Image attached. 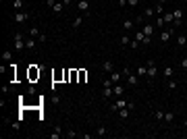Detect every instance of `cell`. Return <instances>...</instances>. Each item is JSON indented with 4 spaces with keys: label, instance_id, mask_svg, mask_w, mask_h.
<instances>
[{
    "label": "cell",
    "instance_id": "cell-17",
    "mask_svg": "<svg viewBox=\"0 0 187 139\" xmlns=\"http://www.w3.org/2000/svg\"><path fill=\"white\" fill-rule=\"evenodd\" d=\"M185 44H187V35L179 33V35H177V46H179V48H183Z\"/></svg>",
    "mask_w": 187,
    "mask_h": 139
},
{
    "label": "cell",
    "instance_id": "cell-10",
    "mask_svg": "<svg viewBox=\"0 0 187 139\" xmlns=\"http://www.w3.org/2000/svg\"><path fill=\"white\" fill-rule=\"evenodd\" d=\"M150 17H156L154 6H145V8H143V19H150Z\"/></svg>",
    "mask_w": 187,
    "mask_h": 139
},
{
    "label": "cell",
    "instance_id": "cell-46",
    "mask_svg": "<svg viewBox=\"0 0 187 139\" xmlns=\"http://www.w3.org/2000/svg\"><path fill=\"white\" fill-rule=\"evenodd\" d=\"M183 125H185V129H187V118H185V123H183Z\"/></svg>",
    "mask_w": 187,
    "mask_h": 139
},
{
    "label": "cell",
    "instance_id": "cell-15",
    "mask_svg": "<svg viewBox=\"0 0 187 139\" xmlns=\"http://www.w3.org/2000/svg\"><path fill=\"white\" fill-rule=\"evenodd\" d=\"M162 19H164V23H166V25H173V23H175L173 13H164V15H162Z\"/></svg>",
    "mask_w": 187,
    "mask_h": 139
},
{
    "label": "cell",
    "instance_id": "cell-31",
    "mask_svg": "<svg viewBox=\"0 0 187 139\" xmlns=\"http://www.w3.org/2000/svg\"><path fill=\"white\" fill-rule=\"evenodd\" d=\"M27 35H29V38H38V35H40V31H38V27H31V29L27 31Z\"/></svg>",
    "mask_w": 187,
    "mask_h": 139
},
{
    "label": "cell",
    "instance_id": "cell-27",
    "mask_svg": "<svg viewBox=\"0 0 187 139\" xmlns=\"http://www.w3.org/2000/svg\"><path fill=\"white\" fill-rule=\"evenodd\" d=\"M129 44H131L129 35H127V33H123V35H121V46H129Z\"/></svg>",
    "mask_w": 187,
    "mask_h": 139
},
{
    "label": "cell",
    "instance_id": "cell-39",
    "mask_svg": "<svg viewBox=\"0 0 187 139\" xmlns=\"http://www.w3.org/2000/svg\"><path fill=\"white\" fill-rule=\"evenodd\" d=\"M46 40H48V38H46V35H44V33H40V35H38V42H40V44H44Z\"/></svg>",
    "mask_w": 187,
    "mask_h": 139
},
{
    "label": "cell",
    "instance_id": "cell-4",
    "mask_svg": "<svg viewBox=\"0 0 187 139\" xmlns=\"http://www.w3.org/2000/svg\"><path fill=\"white\" fill-rule=\"evenodd\" d=\"M127 104H129V102H127V100H123V95H121L119 100H114V102L110 104V110H121V108H127Z\"/></svg>",
    "mask_w": 187,
    "mask_h": 139
},
{
    "label": "cell",
    "instance_id": "cell-19",
    "mask_svg": "<svg viewBox=\"0 0 187 139\" xmlns=\"http://www.w3.org/2000/svg\"><path fill=\"white\" fill-rule=\"evenodd\" d=\"M60 133H62V129H60V125H56V127H54V131L50 133V137H52V139H58V137H60Z\"/></svg>",
    "mask_w": 187,
    "mask_h": 139
},
{
    "label": "cell",
    "instance_id": "cell-22",
    "mask_svg": "<svg viewBox=\"0 0 187 139\" xmlns=\"http://www.w3.org/2000/svg\"><path fill=\"white\" fill-rule=\"evenodd\" d=\"M106 133H108V131H106V127H102V125H98V127H96V135H98V137H104Z\"/></svg>",
    "mask_w": 187,
    "mask_h": 139
},
{
    "label": "cell",
    "instance_id": "cell-38",
    "mask_svg": "<svg viewBox=\"0 0 187 139\" xmlns=\"http://www.w3.org/2000/svg\"><path fill=\"white\" fill-rule=\"evenodd\" d=\"M10 129H13V131H19V129H21V123H13Z\"/></svg>",
    "mask_w": 187,
    "mask_h": 139
},
{
    "label": "cell",
    "instance_id": "cell-16",
    "mask_svg": "<svg viewBox=\"0 0 187 139\" xmlns=\"http://www.w3.org/2000/svg\"><path fill=\"white\" fill-rule=\"evenodd\" d=\"M112 92H114V95L121 98V95H125V87L123 85H112Z\"/></svg>",
    "mask_w": 187,
    "mask_h": 139
},
{
    "label": "cell",
    "instance_id": "cell-32",
    "mask_svg": "<svg viewBox=\"0 0 187 139\" xmlns=\"http://www.w3.org/2000/svg\"><path fill=\"white\" fill-rule=\"evenodd\" d=\"M164 121L166 123H173L175 121V112H164Z\"/></svg>",
    "mask_w": 187,
    "mask_h": 139
},
{
    "label": "cell",
    "instance_id": "cell-5",
    "mask_svg": "<svg viewBox=\"0 0 187 139\" xmlns=\"http://www.w3.org/2000/svg\"><path fill=\"white\" fill-rule=\"evenodd\" d=\"M141 31H143V35H145V38H152V33H154V23H143Z\"/></svg>",
    "mask_w": 187,
    "mask_h": 139
},
{
    "label": "cell",
    "instance_id": "cell-26",
    "mask_svg": "<svg viewBox=\"0 0 187 139\" xmlns=\"http://www.w3.org/2000/svg\"><path fill=\"white\" fill-rule=\"evenodd\" d=\"M154 25H156V27H160V29H162V27H164V25H166V23H164V19H162V17H156V19H154Z\"/></svg>",
    "mask_w": 187,
    "mask_h": 139
},
{
    "label": "cell",
    "instance_id": "cell-6",
    "mask_svg": "<svg viewBox=\"0 0 187 139\" xmlns=\"http://www.w3.org/2000/svg\"><path fill=\"white\" fill-rule=\"evenodd\" d=\"M65 8H67V6H65V4L58 0V2L52 6V13H54V15H62V13H65Z\"/></svg>",
    "mask_w": 187,
    "mask_h": 139
},
{
    "label": "cell",
    "instance_id": "cell-37",
    "mask_svg": "<svg viewBox=\"0 0 187 139\" xmlns=\"http://www.w3.org/2000/svg\"><path fill=\"white\" fill-rule=\"evenodd\" d=\"M127 4H129V6H131V8H135V6H137V4H140V0H127Z\"/></svg>",
    "mask_w": 187,
    "mask_h": 139
},
{
    "label": "cell",
    "instance_id": "cell-18",
    "mask_svg": "<svg viewBox=\"0 0 187 139\" xmlns=\"http://www.w3.org/2000/svg\"><path fill=\"white\" fill-rule=\"evenodd\" d=\"M2 60H4V62H10V60H13V50H4V52H2Z\"/></svg>",
    "mask_w": 187,
    "mask_h": 139
},
{
    "label": "cell",
    "instance_id": "cell-30",
    "mask_svg": "<svg viewBox=\"0 0 187 139\" xmlns=\"http://www.w3.org/2000/svg\"><path fill=\"white\" fill-rule=\"evenodd\" d=\"M148 75V67H137V77H145Z\"/></svg>",
    "mask_w": 187,
    "mask_h": 139
},
{
    "label": "cell",
    "instance_id": "cell-33",
    "mask_svg": "<svg viewBox=\"0 0 187 139\" xmlns=\"http://www.w3.org/2000/svg\"><path fill=\"white\" fill-rule=\"evenodd\" d=\"M135 40H137L140 44H143V40H145V35H143V31H137V33H135Z\"/></svg>",
    "mask_w": 187,
    "mask_h": 139
},
{
    "label": "cell",
    "instance_id": "cell-21",
    "mask_svg": "<svg viewBox=\"0 0 187 139\" xmlns=\"http://www.w3.org/2000/svg\"><path fill=\"white\" fill-rule=\"evenodd\" d=\"M102 95H104L106 100H110V98L114 95V92H112V87H104V89H102Z\"/></svg>",
    "mask_w": 187,
    "mask_h": 139
},
{
    "label": "cell",
    "instance_id": "cell-3",
    "mask_svg": "<svg viewBox=\"0 0 187 139\" xmlns=\"http://www.w3.org/2000/svg\"><path fill=\"white\" fill-rule=\"evenodd\" d=\"M29 17H31L29 13H25V10H17V13L13 15V23H19V25H21V23H25Z\"/></svg>",
    "mask_w": 187,
    "mask_h": 139
},
{
    "label": "cell",
    "instance_id": "cell-2",
    "mask_svg": "<svg viewBox=\"0 0 187 139\" xmlns=\"http://www.w3.org/2000/svg\"><path fill=\"white\" fill-rule=\"evenodd\" d=\"M175 29H177L175 25H168L166 29H162V31H160V42H162V44H166V42L171 40V35L175 33Z\"/></svg>",
    "mask_w": 187,
    "mask_h": 139
},
{
    "label": "cell",
    "instance_id": "cell-45",
    "mask_svg": "<svg viewBox=\"0 0 187 139\" xmlns=\"http://www.w3.org/2000/svg\"><path fill=\"white\" fill-rule=\"evenodd\" d=\"M60 2H62L65 6H69V4H71V0H60Z\"/></svg>",
    "mask_w": 187,
    "mask_h": 139
},
{
    "label": "cell",
    "instance_id": "cell-28",
    "mask_svg": "<svg viewBox=\"0 0 187 139\" xmlns=\"http://www.w3.org/2000/svg\"><path fill=\"white\" fill-rule=\"evenodd\" d=\"M129 112H131V108H121V110H119L121 118H129Z\"/></svg>",
    "mask_w": 187,
    "mask_h": 139
},
{
    "label": "cell",
    "instance_id": "cell-12",
    "mask_svg": "<svg viewBox=\"0 0 187 139\" xmlns=\"http://www.w3.org/2000/svg\"><path fill=\"white\" fill-rule=\"evenodd\" d=\"M102 69H104L106 73H112V71H114V62H112V60H104Z\"/></svg>",
    "mask_w": 187,
    "mask_h": 139
},
{
    "label": "cell",
    "instance_id": "cell-35",
    "mask_svg": "<svg viewBox=\"0 0 187 139\" xmlns=\"http://www.w3.org/2000/svg\"><path fill=\"white\" fill-rule=\"evenodd\" d=\"M131 73H133V71H131V67H125V69H123V77H125V79H127Z\"/></svg>",
    "mask_w": 187,
    "mask_h": 139
},
{
    "label": "cell",
    "instance_id": "cell-43",
    "mask_svg": "<svg viewBox=\"0 0 187 139\" xmlns=\"http://www.w3.org/2000/svg\"><path fill=\"white\" fill-rule=\"evenodd\" d=\"M119 6H121V8H125V6H129V4H127V0H119Z\"/></svg>",
    "mask_w": 187,
    "mask_h": 139
},
{
    "label": "cell",
    "instance_id": "cell-23",
    "mask_svg": "<svg viewBox=\"0 0 187 139\" xmlns=\"http://www.w3.org/2000/svg\"><path fill=\"white\" fill-rule=\"evenodd\" d=\"M127 83H129V85H137V75H135V73H131V75L127 77Z\"/></svg>",
    "mask_w": 187,
    "mask_h": 139
},
{
    "label": "cell",
    "instance_id": "cell-14",
    "mask_svg": "<svg viewBox=\"0 0 187 139\" xmlns=\"http://www.w3.org/2000/svg\"><path fill=\"white\" fill-rule=\"evenodd\" d=\"M154 13H156V17H162V15H164V4L158 2V4L154 6Z\"/></svg>",
    "mask_w": 187,
    "mask_h": 139
},
{
    "label": "cell",
    "instance_id": "cell-42",
    "mask_svg": "<svg viewBox=\"0 0 187 139\" xmlns=\"http://www.w3.org/2000/svg\"><path fill=\"white\" fill-rule=\"evenodd\" d=\"M56 2H58V0H46V6H50V8H52V6H54Z\"/></svg>",
    "mask_w": 187,
    "mask_h": 139
},
{
    "label": "cell",
    "instance_id": "cell-9",
    "mask_svg": "<svg viewBox=\"0 0 187 139\" xmlns=\"http://www.w3.org/2000/svg\"><path fill=\"white\" fill-rule=\"evenodd\" d=\"M162 75H164V79H173L175 69H173V67H164V69H162Z\"/></svg>",
    "mask_w": 187,
    "mask_h": 139
},
{
    "label": "cell",
    "instance_id": "cell-1",
    "mask_svg": "<svg viewBox=\"0 0 187 139\" xmlns=\"http://www.w3.org/2000/svg\"><path fill=\"white\" fill-rule=\"evenodd\" d=\"M13 50H15V52L27 50V48H25V38H23L21 33H15V38H13Z\"/></svg>",
    "mask_w": 187,
    "mask_h": 139
},
{
    "label": "cell",
    "instance_id": "cell-29",
    "mask_svg": "<svg viewBox=\"0 0 187 139\" xmlns=\"http://www.w3.org/2000/svg\"><path fill=\"white\" fill-rule=\"evenodd\" d=\"M154 118L156 121H164V110H154Z\"/></svg>",
    "mask_w": 187,
    "mask_h": 139
},
{
    "label": "cell",
    "instance_id": "cell-7",
    "mask_svg": "<svg viewBox=\"0 0 187 139\" xmlns=\"http://www.w3.org/2000/svg\"><path fill=\"white\" fill-rule=\"evenodd\" d=\"M156 73H158V67L154 64V60H150L148 62V77H156Z\"/></svg>",
    "mask_w": 187,
    "mask_h": 139
},
{
    "label": "cell",
    "instance_id": "cell-41",
    "mask_svg": "<svg viewBox=\"0 0 187 139\" xmlns=\"http://www.w3.org/2000/svg\"><path fill=\"white\" fill-rule=\"evenodd\" d=\"M65 135H67V137H75V135H77V133H75V131H73V129H69V131H67V133H65Z\"/></svg>",
    "mask_w": 187,
    "mask_h": 139
},
{
    "label": "cell",
    "instance_id": "cell-36",
    "mask_svg": "<svg viewBox=\"0 0 187 139\" xmlns=\"http://www.w3.org/2000/svg\"><path fill=\"white\" fill-rule=\"evenodd\" d=\"M166 85H168V89H171V92H173V89H177V83H175L173 79H168V83H166Z\"/></svg>",
    "mask_w": 187,
    "mask_h": 139
},
{
    "label": "cell",
    "instance_id": "cell-20",
    "mask_svg": "<svg viewBox=\"0 0 187 139\" xmlns=\"http://www.w3.org/2000/svg\"><path fill=\"white\" fill-rule=\"evenodd\" d=\"M25 48H27V50H33V48H36V38H27V40H25Z\"/></svg>",
    "mask_w": 187,
    "mask_h": 139
},
{
    "label": "cell",
    "instance_id": "cell-24",
    "mask_svg": "<svg viewBox=\"0 0 187 139\" xmlns=\"http://www.w3.org/2000/svg\"><path fill=\"white\" fill-rule=\"evenodd\" d=\"M23 4H25V0H15V2H13V8H15V13H17V10H21V8H23Z\"/></svg>",
    "mask_w": 187,
    "mask_h": 139
},
{
    "label": "cell",
    "instance_id": "cell-25",
    "mask_svg": "<svg viewBox=\"0 0 187 139\" xmlns=\"http://www.w3.org/2000/svg\"><path fill=\"white\" fill-rule=\"evenodd\" d=\"M173 17H175V21H181V17H183V10H181V8H175V10H173Z\"/></svg>",
    "mask_w": 187,
    "mask_h": 139
},
{
    "label": "cell",
    "instance_id": "cell-34",
    "mask_svg": "<svg viewBox=\"0 0 187 139\" xmlns=\"http://www.w3.org/2000/svg\"><path fill=\"white\" fill-rule=\"evenodd\" d=\"M81 23H83V17H75L73 19V27H79Z\"/></svg>",
    "mask_w": 187,
    "mask_h": 139
},
{
    "label": "cell",
    "instance_id": "cell-11",
    "mask_svg": "<svg viewBox=\"0 0 187 139\" xmlns=\"http://www.w3.org/2000/svg\"><path fill=\"white\" fill-rule=\"evenodd\" d=\"M133 25H135V21H133V19H125V21H123V29H125V31H131V29H133Z\"/></svg>",
    "mask_w": 187,
    "mask_h": 139
},
{
    "label": "cell",
    "instance_id": "cell-13",
    "mask_svg": "<svg viewBox=\"0 0 187 139\" xmlns=\"http://www.w3.org/2000/svg\"><path fill=\"white\" fill-rule=\"evenodd\" d=\"M77 8H79L81 13H85V10L90 8V2H88V0H79V2H77Z\"/></svg>",
    "mask_w": 187,
    "mask_h": 139
},
{
    "label": "cell",
    "instance_id": "cell-44",
    "mask_svg": "<svg viewBox=\"0 0 187 139\" xmlns=\"http://www.w3.org/2000/svg\"><path fill=\"white\" fill-rule=\"evenodd\" d=\"M181 67H183V69H187V58H181Z\"/></svg>",
    "mask_w": 187,
    "mask_h": 139
},
{
    "label": "cell",
    "instance_id": "cell-8",
    "mask_svg": "<svg viewBox=\"0 0 187 139\" xmlns=\"http://www.w3.org/2000/svg\"><path fill=\"white\" fill-rule=\"evenodd\" d=\"M108 79H110L112 83H119V81H123V73H119V71H112Z\"/></svg>",
    "mask_w": 187,
    "mask_h": 139
},
{
    "label": "cell",
    "instance_id": "cell-40",
    "mask_svg": "<svg viewBox=\"0 0 187 139\" xmlns=\"http://www.w3.org/2000/svg\"><path fill=\"white\" fill-rule=\"evenodd\" d=\"M137 46H140V42H137V40H131V44H129V48H133V50H135Z\"/></svg>",
    "mask_w": 187,
    "mask_h": 139
}]
</instances>
